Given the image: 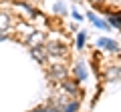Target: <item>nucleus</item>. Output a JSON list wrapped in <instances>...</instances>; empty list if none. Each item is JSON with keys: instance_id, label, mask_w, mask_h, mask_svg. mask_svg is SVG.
<instances>
[{"instance_id": "nucleus-1", "label": "nucleus", "mask_w": 121, "mask_h": 112, "mask_svg": "<svg viewBox=\"0 0 121 112\" xmlns=\"http://www.w3.org/2000/svg\"><path fill=\"white\" fill-rule=\"evenodd\" d=\"M87 16H89V20L93 22V24H95L97 28H101V30H111V24H109V22H105V20H101V18H97L93 12H89Z\"/></svg>"}, {"instance_id": "nucleus-2", "label": "nucleus", "mask_w": 121, "mask_h": 112, "mask_svg": "<svg viewBox=\"0 0 121 112\" xmlns=\"http://www.w3.org/2000/svg\"><path fill=\"white\" fill-rule=\"evenodd\" d=\"M97 44H99L101 48H107V50H113V52L119 50L117 42H115V40H111V38H99V42H97Z\"/></svg>"}, {"instance_id": "nucleus-3", "label": "nucleus", "mask_w": 121, "mask_h": 112, "mask_svg": "<svg viewBox=\"0 0 121 112\" xmlns=\"http://www.w3.org/2000/svg\"><path fill=\"white\" fill-rule=\"evenodd\" d=\"M109 24L121 30V14H111V16H109Z\"/></svg>"}, {"instance_id": "nucleus-4", "label": "nucleus", "mask_w": 121, "mask_h": 112, "mask_svg": "<svg viewBox=\"0 0 121 112\" xmlns=\"http://www.w3.org/2000/svg\"><path fill=\"white\" fill-rule=\"evenodd\" d=\"M75 74H77V80H85V68H83V64H77L75 66Z\"/></svg>"}, {"instance_id": "nucleus-5", "label": "nucleus", "mask_w": 121, "mask_h": 112, "mask_svg": "<svg viewBox=\"0 0 121 112\" xmlns=\"http://www.w3.org/2000/svg\"><path fill=\"white\" fill-rule=\"evenodd\" d=\"M85 40H87V32H79L77 34V48L85 46Z\"/></svg>"}, {"instance_id": "nucleus-6", "label": "nucleus", "mask_w": 121, "mask_h": 112, "mask_svg": "<svg viewBox=\"0 0 121 112\" xmlns=\"http://www.w3.org/2000/svg\"><path fill=\"white\" fill-rule=\"evenodd\" d=\"M55 12H56V14H65V12H67L65 4H63V2H59V4H55Z\"/></svg>"}, {"instance_id": "nucleus-7", "label": "nucleus", "mask_w": 121, "mask_h": 112, "mask_svg": "<svg viewBox=\"0 0 121 112\" xmlns=\"http://www.w3.org/2000/svg\"><path fill=\"white\" fill-rule=\"evenodd\" d=\"M4 26H8V16L0 14V28H4Z\"/></svg>"}, {"instance_id": "nucleus-8", "label": "nucleus", "mask_w": 121, "mask_h": 112, "mask_svg": "<svg viewBox=\"0 0 121 112\" xmlns=\"http://www.w3.org/2000/svg\"><path fill=\"white\" fill-rule=\"evenodd\" d=\"M73 18H75L77 22H81V20H83V16H81V14L77 12V10H73Z\"/></svg>"}]
</instances>
